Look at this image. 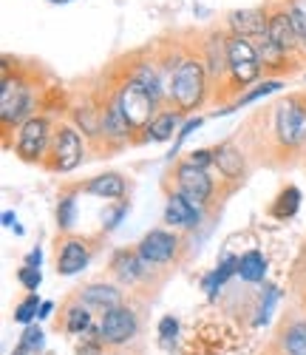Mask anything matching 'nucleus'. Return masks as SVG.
I'll return each mask as SVG.
<instances>
[{"label": "nucleus", "instance_id": "1", "mask_svg": "<svg viewBox=\"0 0 306 355\" xmlns=\"http://www.w3.org/2000/svg\"><path fill=\"white\" fill-rule=\"evenodd\" d=\"M207 92V66L196 57H181L170 80V97L181 111H193L201 105Z\"/></svg>", "mask_w": 306, "mask_h": 355}, {"label": "nucleus", "instance_id": "2", "mask_svg": "<svg viewBox=\"0 0 306 355\" xmlns=\"http://www.w3.org/2000/svg\"><path fill=\"white\" fill-rule=\"evenodd\" d=\"M116 103H119L122 114H125L131 131H145V128H150V123H153V108H156V97H153L139 80L131 77L125 85H122Z\"/></svg>", "mask_w": 306, "mask_h": 355}, {"label": "nucleus", "instance_id": "3", "mask_svg": "<svg viewBox=\"0 0 306 355\" xmlns=\"http://www.w3.org/2000/svg\"><path fill=\"white\" fill-rule=\"evenodd\" d=\"M227 51H230V71H233L235 85L244 88V85H250L253 80H258V74H261V57H258L253 40L230 35L227 37Z\"/></svg>", "mask_w": 306, "mask_h": 355}, {"label": "nucleus", "instance_id": "4", "mask_svg": "<svg viewBox=\"0 0 306 355\" xmlns=\"http://www.w3.org/2000/svg\"><path fill=\"white\" fill-rule=\"evenodd\" d=\"M275 134H278L281 145L298 148L306 139V108L300 97H289L287 103L278 105L275 114Z\"/></svg>", "mask_w": 306, "mask_h": 355}, {"label": "nucleus", "instance_id": "5", "mask_svg": "<svg viewBox=\"0 0 306 355\" xmlns=\"http://www.w3.org/2000/svg\"><path fill=\"white\" fill-rule=\"evenodd\" d=\"M32 111V94H28V85L17 77L3 74V88H0V116H3V125H15L23 116Z\"/></svg>", "mask_w": 306, "mask_h": 355}, {"label": "nucleus", "instance_id": "6", "mask_svg": "<svg viewBox=\"0 0 306 355\" xmlns=\"http://www.w3.org/2000/svg\"><path fill=\"white\" fill-rule=\"evenodd\" d=\"M48 145V120L46 116H28L20 128V139H17V154L26 162H35L43 157Z\"/></svg>", "mask_w": 306, "mask_h": 355}, {"label": "nucleus", "instance_id": "7", "mask_svg": "<svg viewBox=\"0 0 306 355\" xmlns=\"http://www.w3.org/2000/svg\"><path fill=\"white\" fill-rule=\"evenodd\" d=\"M176 185H179V193L185 196V199H190L193 205H207L210 196H213V180L207 176V171H199L190 162L179 165Z\"/></svg>", "mask_w": 306, "mask_h": 355}, {"label": "nucleus", "instance_id": "8", "mask_svg": "<svg viewBox=\"0 0 306 355\" xmlns=\"http://www.w3.org/2000/svg\"><path fill=\"white\" fill-rule=\"evenodd\" d=\"M51 168L54 171H74L80 162H82V139L80 134L71 128V125H63L57 131V139H54V148H51Z\"/></svg>", "mask_w": 306, "mask_h": 355}, {"label": "nucleus", "instance_id": "9", "mask_svg": "<svg viewBox=\"0 0 306 355\" xmlns=\"http://www.w3.org/2000/svg\"><path fill=\"white\" fill-rule=\"evenodd\" d=\"M100 336H102L105 344H114V347L131 341L136 336V318H134V313L128 307L108 310L102 324H100Z\"/></svg>", "mask_w": 306, "mask_h": 355}, {"label": "nucleus", "instance_id": "10", "mask_svg": "<svg viewBox=\"0 0 306 355\" xmlns=\"http://www.w3.org/2000/svg\"><path fill=\"white\" fill-rule=\"evenodd\" d=\"M176 248H179V239L168 230H150L142 245H139V256L145 264H165L176 256Z\"/></svg>", "mask_w": 306, "mask_h": 355}, {"label": "nucleus", "instance_id": "11", "mask_svg": "<svg viewBox=\"0 0 306 355\" xmlns=\"http://www.w3.org/2000/svg\"><path fill=\"white\" fill-rule=\"evenodd\" d=\"M269 40L278 46L281 51H295L300 46V32H298V26L292 23V15L289 9H275L269 12Z\"/></svg>", "mask_w": 306, "mask_h": 355}, {"label": "nucleus", "instance_id": "12", "mask_svg": "<svg viewBox=\"0 0 306 355\" xmlns=\"http://www.w3.org/2000/svg\"><path fill=\"white\" fill-rule=\"evenodd\" d=\"M230 26H233V35L238 37H264L269 32V12L267 9H238L230 12Z\"/></svg>", "mask_w": 306, "mask_h": 355}, {"label": "nucleus", "instance_id": "13", "mask_svg": "<svg viewBox=\"0 0 306 355\" xmlns=\"http://www.w3.org/2000/svg\"><path fill=\"white\" fill-rule=\"evenodd\" d=\"M199 219H201V211L196 208L190 199H185L181 193H173V196L168 199V208H165V222H168V225L193 227V225H199Z\"/></svg>", "mask_w": 306, "mask_h": 355}, {"label": "nucleus", "instance_id": "14", "mask_svg": "<svg viewBox=\"0 0 306 355\" xmlns=\"http://www.w3.org/2000/svg\"><path fill=\"white\" fill-rule=\"evenodd\" d=\"M88 264V250L80 239H69L63 242V248H60V256H57V273L60 276H74L80 273L82 268Z\"/></svg>", "mask_w": 306, "mask_h": 355}, {"label": "nucleus", "instance_id": "15", "mask_svg": "<svg viewBox=\"0 0 306 355\" xmlns=\"http://www.w3.org/2000/svg\"><path fill=\"white\" fill-rule=\"evenodd\" d=\"M207 51V74L210 77H222L230 69V51H227V37L224 35H213L204 46Z\"/></svg>", "mask_w": 306, "mask_h": 355}, {"label": "nucleus", "instance_id": "16", "mask_svg": "<svg viewBox=\"0 0 306 355\" xmlns=\"http://www.w3.org/2000/svg\"><path fill=\"white\" fill-rule=\"evenodd\" d=\"M102 134L111 142H122V139H128V134H131V125H128L125 114H122V108H119L116 100L102 111Z\"/></svg>", "mask_w": 306, "mask_h": 355}, {"label": "nucleus", "instance_id": "17", "mask_svg": "<svg viewBox=\"0 0 306 355\" xmlns=\"http://www.w3.org/2000/svg\"><path fill=\"white\" fill-rule=\"evenodd\" d=\"M85 191L100 199H122L125 196V180H122L119 173H102V176H94V180L85 185Z\"/></svg>", "mask_w": 306, "mask_h": 355}, {"label": "nucleus", "instance_id": "18", "mask_svg": "<svg viewBox=\"0 0 306 355\" xmlns=\"http://www.w3.org/2000/svg\"><path fill=\"white\" fill-rule=\"evenodd\" d=\"M82 302H85V304H94V307H102V310L108 313V310H114V307H122V304H119L122 295H119V290L111 287V284H91V287L82 290Z\"/></svg>", "mask_w": 306, "mask_h": 355}, {"label": "nucleus", "instance_id": "19", "mask_svg": "<svg viewBox=\"0 0 306 355\" xmlns=\"http://www.w3.org/2000/svg\"><path fill=\"white\" fill-rule=\"evenodd\" d=\"M253 46H255V51H258V57H261V66H264V69H275V71H284V69H287V66H284L287 51H281L278 46H275V43L269 40V35L255 37Z\"/></svg>", "mask_w": 306, "mask_h": 355}, {"label": "nucleus", "instance_id": "20", "mask_svg": "<svg viewBox=\"0 0 306 355\" xmlns=\"http://www.w3.org/2000/svg\"><path fill=\"white\" fill-rule=\"evenodd\" d=\"M216 154V165H219V171L227 176V180H241L244 176V159H241V154L235 151L233 145H222L219 151H213Z\"/></svg>", "mask_w": 306, "mask_h": 355}, {"label": "nucleus", "instance_id": "21", "mask_svg": "<svg viewBox=\"0 0 306 355\" xmlns=\"http://www.w3.org/2000/svg\"><path fill=\"white\" fill-rule=\"evenodd\" d=\"M238 261H241V259H233V256H227V259L219 264L216 270L204 276V290H207V295H210V299H213V295H216V293L224 287V282H227L233 273H238Z\"/></svg>", "mask_w": 306, "mask_h": 355}, {"label": "nucleus", "instance_id": "22", "mask_svg": "<svg viewBox=\"0 0 306 355\" xmlns=\"http://www.w3.org/2000/svg\"><path fill=\"white\" fill-rule=\"evenodd\" d=\"M142 256L139 253H128V250H122V253H116V259H114V270H116V276L122 279V282H134V279H139L142 276Z\"/></svg>", "mask_w": 306, "mask_h": 355}, {"label": "nucleus", "instance_id": "23", "mask_svg": "<svg viewBox=\"0 0 306 355\" xmlns=\"http://www.w3.org/2000/svg\"><path fill=\"white\" fill-rule=\"evenodd\" d=\"M267 273V259L258 253V250H250V253H244L241 261H238V276L244 282H261Z\"/></svg>", "mask_w": 306, "mask_h": 355}, {"label": "nucleus", "instance_id": "24", "mask_svg": "<svg viewBox=\"0 0 306 355\" xmlns=\"http://www.w3.org/2000/svg\"><path fill=\"white\" fill-rule=\"evenodd\" d=\"M176 125H179V116H176V114H170V111L156 114V116H153V123H150V128H147V139H153V142H165V139L173 137Z\"/></svg>", "mask_w": 306, "mask_h": 355}, {"label": "nucleus", "instance_id": "25", "mask_svg": "<svg viewBox=\"0 0 306 355\" xmlns=\"http://www.w3.org/2000/svg\"><path fill=\"white\" fill-rule=\"evenodd\" d=\"M298 205H300V191H298V188H287V191L278 196V202L272 205V214L278 216V219H287V216H292V214L298 211Z\"/></svg>", "mask_w": 306, "mask_h": 355}, {"label": "nucleus", "instance_id": "26", "mask_svg": "<svg viewBox=\"0 0 306 355\" xmlns=\"http://www.w3.org/2000/svg\"><path fill=\"white\" fill-rule=\"evenodd\" d=\"M287 352L306 355V321H298L287 330Z\"/></svg>", "mask_w": 306, "mask_h": 355}, {"label": "nucleus", "instance_id": "27", "mask_svg": "<svg viewBox=\"0 0 306 355\" xmlns=\"http://www.w3.org/2000/svg\"><path fill=\"white\" fill-rule=\"evenodd\" d=\"M134 80H139V83H142V85H145L147 92H150L153 97H156V100L162 97V83H159V74L153 71V66H147V63H145V66H139V69H136V74H134Z\"/></svg>", "mask_w": 306, "mask_h": 355}, {"label": "nucleus", "instance_id": "28", "mask_svg": "<svg viewBox=\"0 0 306 355\" xmlns=\"http://www.w3.org/2000/svg\"><path fill=\"white\" fill-rule=\"evenodd\" d=\"M74 219H77V202H74V196H63L57 205V225L69 230L74 225Z\"/></svg>", "mask_w": 306, "mask_h": 355}, {"label": "nucleus", "instance_id": "29", "mask_svg": "<svg viewBox=\"0 0 306 355\" xmlns=\"http://www.w3.org/2000/svg\"><path fill=\"white\" fill-rule=\"evenodd\" d=\"M91 327V315L85 307H71L69 310V318H66V330L69 333H85Z\"/></svg>", "mask_w": 306, "mask_h": 355}, {"label": "nucleus", "instance_id": "30", "mask_svg": "<svg viewBox=\"0 0 306 355\" xmlns=\"http://www.w3.org/2000/svg\"><path fill=\"white\" fill-rule=\"evenodd\" d=\"M37 310H40L37 295H28L26 302H20V304H17V310H15V321H20V324H28V321H32L35 315H40Z\"/></svg>", "mask_w": 306, "mask_h": 355}, {"label": "nucleus", "instance_id": "31", "mask_svg": "<svg viewBox=\"0 0 306 355\" xmlns=\"http://www.w3.org/2000/svg\"><path fill=\"white\" fill-rule=\"evenodd\" d=\"M287 9L292 15V23L298 26L300 37L306 35V0H287Z\"/></svg>", "mask_w": 306, "mask_h": 355}, {"label": "nucleus", "instance_id": "32", "mask_svg": "<svg viewBox=\"0 0 306 355\" xmlns=\"http://www.w3.org/2000/svg\"><path fill=\"white\" fill-rule=\"evenodd\" d=\"M278 88H281L278 80H269V83L258 85L255 92H250L247 97H241V100H238V108H241V105H247V103H255V100H261V97H267V94H272V92H278Z\"/></svg>", "mask_w": 306, "mask_h": 355}, {"label": "nucleus", "instance_id": "33", "mask_svg": "<svg viewBox=\"0 0 306 355\" xmlns=\"http://www.w3.org/2000/svg\"><path fill=\"white\" fill-rule=\"evenodd\" d=\"M17 279H20V284H23L26 290H37V287H40V282H43L40 268H28V264L17 270Z\"/></svg>", "mask_w": 306, "mask_h": 355}, {"label": "nucleus", "instance_id": "34", "mask_svg": "<svg viewBox=\"0 0 306 355\" xmlns=\"http://www.w3.org/2000/svg\"><path fill=\"white\" fill-rule=\"evenodd\" d=\"M275 302H278V287H269V290H267V302H261V310H258L255 324H267V321H269V313H272Z\"/></svg>", "mask_w": 306, "mask_h": 355}, {"label": "nucleus", "instance_id": "35", "mask_svg": "<svg viewBox=\"0 0 306 355\" xmlns=\"http://www.w3.org/2000/svg\"><path fill=\"white\" fill-rule=\"evenodd\" d=\"M20 347H23V349H40V347H43V330H40V327H26Z\"/></svg>", "mask_w": 306, "mask_h": 355}, {"label": "nucleus", "instance_id": "36", "mask_svg": "<svg viewBox=\"0 0 306 355\" xmlns=\"http://www.w3.org/2000/svg\"><path fill=\"white\" fill-rule=\"evenodd\" d=\"M193 168H199V171H207L213 162H216V154H213V151H204V148H201V151H193L190 154V159H188Z\"/></svg>", "mask_w": 306, "mask_h": 355}, {"label": "nucleus", "instance_id": "37", "mask_svg": "<svg viewBox=\"0 0 306 355\" xmlns=\"http://www.w3.org/2000/svg\"><path fill=\"white\" fill-rule=\"evenodd\" d=\"M176 333H179V321H176L173 315H165V318L159 321V336H162L165 341H170Z\"/></svg>", "mask_w": 306, "mask_h": 355}, {"label": "nucleus", "instance_id": "38", "mask_svg": "<svg viewBox=\"0 0 306 355\" xmlns=\"http://www.w3.org/2000/svg\"><path fill=\"white\" fill-rule=\"evenodd\" d=\"M199 125H201V120H199V116H196V120H190V123H188L185 128H181V131H179V137H176V145H173V151H170V154H176V148H179L181 142H185V139L190 137V131H196Z\"/></svg>", "mask_w": 306, "mask_h": 355}, {"label": "nucleus", "instance_id": "39", "mask_svg": "<svg viewBox=\"0 0 306 355\" xmlns=\"http://www.w3.org/2000/svg\"><path fill=\"white\" fill-rule=\"evenodd\" d=\"M125 214H128V205H125V202H119V208L108 216V227H116V225H119V219L125 216Z\"/></svg>", "mask_w": 306, "mask_h": 355}, {"label": "nucleus", "instance_id": "40", "mask_svg": "<svg viewBox=\"0 0 306 355\" xmlns=\"http://www.w3.org/2000/svg\"><path fill=\"white\" fill-rule=\"evenodd\" d=\"M40 261H43V253L40 250H32V253H28V259H26L28 268H40Z\"/></svg>", "mask_w": 306, "mask_h": 355}, {"label": "nucleus", "instance_id": "41", "mask_svg": "<svg viewBox=\"0 0 306 355\" xmlns=\"http://www.w3.org/2000/svg\"><path fill=\"white\" fill-rule=\"evenodd\" d=\"M3 225H9V227H15L17 233H23V230L15 225V214H12V211H6V214H3Z\"/></svg>", "mask_w": 306, "mask_h": 355}, {"label": "nucleus", "instance_id": "42", "mask_svg": "<svg viewBox=\"0 0 306 355\" xmlns=\"http://www.w3.org/2000/svg\"><path fill=\"white\" fill-rule=\"evenodd\" d=\"M51 315V302H43L40 304V318H48Z\"/></svg>", "mask_w": 306, "mask_h": 355}, {"label": "nucleus", "instance_id": "43", "mask_svg": "<svg viewBox=\"0 0 306 355\" xmlns=\"http://www.w3.org/2000/svg\"><path fill=\"white\" fill-rule=\"evenodd\" d=\"M48 3H71V0H48Z\"/></svg>", "mask_w": 306, "mask_h": 355}, {"label": "nucleus", "instance_id": "44", "mask_svg": "<svg viewBox=\"0 0 306 355\" xmlns=\"http://www.w3.org/2000/svg\"><path fill=\"white\" fill-rule=\"evenodd\" d=\"M300 49H303V51H306V35H303V37H300Z\"/></svg>", "mask_w": 306, "mask_h": 355}, {"label": "nucleus", "instance_id": "45", "mask_svg": "<svg viewBox=\"0 0 306 355\" xmlns=\"http://www.w3.org/2000/svg\"><path fill=\"white\" fill-rule=\"evenodd\" d=\"M17 355H23V352H17Z\"/></svg>", "mask_w": 306, "mask_h": 355}]
</instances>
